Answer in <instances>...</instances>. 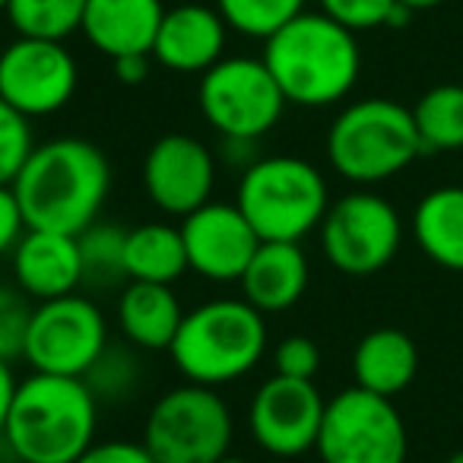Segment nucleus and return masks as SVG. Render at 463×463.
<instances>
[{"mask_svg": "<svg viewBox=\"0 0 463 463\" xmlns=\"http://www.w3.org/2000/svg\"><path fill=\"white\" fill-rule=\"evenodd\" d=\"M14 191L29 229L80 235L99 222L111 191L109 156L90 140L61 137L33 149Z\"/></svg>", "mask_w": 463, "mask_h": 463, "instance_id": "nucleus-1", "label": "nucleus"}, {"mask_svg": "<svg viewBox=\"0 0 463 463\" xmlns=\"http://www.w3.org/2000/svg\"><path fill=\"white\" fill-rule=\"evenodd\" d=\"M99 400L83 378L33 372L10 403L4 444L20 463H73L96 444Z\"/></svg>", "mask_w": 463, "mask_h": 463, "instance_id": "nucleus-2", "label": "nucleus"}, {"mask_svg": "<svg viewBox=\"0 0 463 463\" xmlns=\"http://www.w3.org/2000/svg\"><path fill=\"white\" fill-rule=\"evenodd\" d=\"M264 64L289 105L327 109L353 92L362 54L355 33L305 10L264 42Z\"/></svg>", "mask_w": 463, "mask_h": 463, "instance_id": "nucleus-3", "label": "nucleus"}, {"mask_svg": "<svg viewBox=\"0 0 463 463\" xmlns=\"http://www.w3.org/2000/svg\"><path fill=\"white\" fill-rule=\"evenodd\" d=\"M267 353V321L245 298H213L184 311L168 355L191 384L222 387L245 378Z\"/></svg>", "mask_w": 463, "mask_h": 463, "instance_id": "nucleus-4", "label": "nucleus"}, {"mask_svg": "<svg viewBox=\"0 0 463 463\" xmlns=\"http://www.w3.org/2000/svg\"><path fill=\"white\" fill-rule=\"evenodd\" d=\"M235 206L260 241H302L330 210L324 175L302 156H264L241 172Z\"/></svg>", "mask_w": 463, "mask_h": 463, "instance_id": "nucleus-5", "label": "nucleus"}, {"mask_svg": "<svg viewBox=\"0 0 463 463\" xmlns=\"http://www.w3.org/2000/svg\"><path fill=\"white\" fill-rule=\"evenodd\" d=\"M412 109L391 99H362L334 118L327 130V159L353 184H378L422 156Z\"/></svg>", "mask_w": 463, "mask_h": 463, "instance_id": "nucleus-6", "label": "nucleus"}, {"mask_svg": "<svg viewBox=\"0 0 463 463\" xmlns=\"http://www.w3.org/2000/svg\"><path fill=\"white\" fill-rule=\"evenodd\" d=\"M232 435L229 403L203 384L165 391L143 425V444L156 463H216L229 454Z\"/></svg>", "mask_w": 463, "mask_h": 463, "instance_id": "nucleus-7", "label": "nucleus"}, {"mask_svg": "<svg viewBox=\"0 0 463 463\" xmlns=\"http://www.w3.org/2000/svg\"><path fill=\"white\" fill-rule=\"evenodd\" d=\"M197 105L222 140L254 143L270 134L286 111V96L264 58H222L200 77Z\"/></svg>", "mask_w": 463, "mask_h": 463, "instance_id": "nucleus-8", "label": "nucleus"}, {"mask_svg": "<svg viewBox=\"0 0 463 463\" xmlns=\"http://www.w3.org/2000/svg\"><path fill=\"white\" fill-rule=\"evenodd\" d=\"M406 425L397 406L362 387H346L324 410L321 463H406Z\"/></svg>", "mask_w": 463, "mask_h": 463, "instance_id": "nucleus-9", "label": "nucleus"}, {"mask_svg": "<svg viewBox=\"0 0 463 463\" xmlns=\"http://www.w3.org/2000/svg\"><path fill=\"white\" fill-rule=\"evenodd\" d=\"M109 349V324L99 305L86 296H64L39 302L26 336V355L33 372L86 378Z\"/></svg>", "mask_w": 463, "mask_h": 463, "instance_id": "nucleus-10", "label": "nucleus"}, {"mask_svg": "<svg viewBox=\"0 0 463 463\" xmlns=\"http://www.w3.org/2000/svg\"><path fill=\"white\" fill-rule=\"evenodd\" d=\"M403 222L391 200L372 191H353L330 203L321 222V248L327 260L349 277L384 270L400 251Z\"/></svg>", "mask_w": 463, "mask_h": 463, "instance_id": "nucleus-11", "label": "nucleus"}, {"mask_svg": "<svg viewBox=\"0 0 463 463\" xmlns=\"http://www.w3.org/2000/svg\"><path fill=\"white\" fill-rule=\"evenodd\" d=\"M77 83V61L64 42L16 35L0 52V99L29 121L64 109Z\"/></svg>", "mask_w": 463, "mask_h": 463, "instance_id": "nucleus-12", "label": "nucleus"}, {"mask_svg": "<svg viewBox=\"0 0 463 463\" xmlns=\"http://www.w3.org/2000/svg\"><path fill=\"white\" fill-rule=\"evenodd\" d=\"M321 391L315 381H296L273 374L254 391L248 406V425L251 435L267 454L273 457H302L317 448L324 422Z\"/></svg>", "mask_w": 463, "mask_h": 463, "instance_id": "nucleus-13", "label": "nucleus"}, {"mask_svg": "<svg viewBox=\"0 0 463 463\" xmlns=\"http://www.w3.org/2000/svg\"><path fill=\"white\" fill-rule=\"evenodd\" d=\"M146 197L165 216H191L210 203L216 187V159L210 146L191 134H165L146 149L143 159Z\"/></svg>", "mask_w": 463, "mask_h": 463, "instance_id": "nucleus-14", "label": "nucleus"}, {"mask_svg": "<svg viewBox=\"0 0 463 463\" xmlns=\"http://www.w3.org/2000/svg\"><path fill=\"white\" fill-rule=\"evenodd\" d=\"M187 267L210 283H239L254 251L260 248L258 232L235 203L210 200L181 219Z\"/></svg>", "mask_w": 463, "mask_h": 463, "instance_id": "nucleus-15", "label": "nucleus"}, {"mask_svg": "<svg viewBox=\"0 0 463 463\" xmlns=\"http://www.w3.org/2000/svg\"><path fill=\"white\" fill-rule=\"evenodd\" d=\"M225 35L229 26L216 7L206 4H181L165 10L156 33L153 58L175 73H200L225 58Z\"/></svg>", "mask_w": 463, "mask_h": 463, "instance_id": "nucleus-16", "label": "nucleus"}, {"mask_svg": "<svg viewBox=\"0 0 463 463\" xmlns=\"http://www.w3.org/2000/svg\"><path fill=\"white\" fill-rule=\"evenodd\" d=\"M10 264H14L16 286L39 302L73 296L77 286H83L77 235L29 229L10 254Z\"/></svg>", "mask_w": 463, "mask_h": 463, "instance_id": "nucleus-17", "label": "nucleus"}, {"mask_svg": "<svg viewBox=\"0 0 463 463\" xmlns=\"http://www.w3.org/2000/svg\"><path fill=\"white\" fill-rule=\"evenodd\" d=\"M162 16V0H86L80 33L111 61L124 54H153Z\"/></svg>", "mask_w": 463, "mask_h": 463, "instance_id": "nucleus-18", "label": "nucleus"}, {"mask_svg": "<svg viewBox=\"0 0 463 463\" xmlns=\"http://www.w3.org/2000/svg\"><path fill=\"white\" fill-rule=\"evenodd\" d=\"M239 286L260 315H283L308 289V258L298 241H260Z\"/></svg>", "mask_w": 463, "mask_h": 463, "instance_id": "nucleus-19", "label": "nucleus"}, {"mask_svg": "<svg viewBox=\"0 0 463 463\" xmlns=\"http://www.w3.org/2000/svg\"><path fill=\"white\" fill-rule=\"evenodd\" d=\"M419 372V349L410 334L397 327H378L359 340L353 353L355 387L378 397H397L412 384Z\"/></svg>", "mask_w": 463, "mask_h": 463, "instance_id": "nucleus-20", "label": "nucleus"}, {"mask_svg": "<svg viewBox=\"0 0 463 463\" xmlns=\"http://www.w3.org/2000/svg\"><path fill=\"white\" fill-rule=\"evenodd\" d=\"M184 321L181 298L172 286L162 283H130L118 298V324L130 346L159 353L168 349Z\"/></svg>", "mask_w": 463, "mask_h": 463, "instance_id": "nucleus-21", "label": "nucleus"}, {"mask_svg": "<svg viewBox=\"0 0 463 463\" xmlns=\"http://www.w3.org/2000/svg\"><path fill=\"white\" fill-rule=\"evenodd\" d=\"M412 232L431 264L463 273V187H435L419 200Z\"/></svg>", "mask_w": 463, "mask_h": 463, "instance_id": "nucleus-22", "label": "nucleus"}, {"mask_svg": "<svg viewBox=\"0 0 463 463\" xmlns=\"http://www.w3.org/2000/svg\"><path fill=\"white\" fill-rule=\"evenodd\" d=\"M124 270L130 283H162L172 286L184 277L187 251L181 229L168 222H143L128 229L124 241Z\"/></svg>", "mask_w": 463, "mask_h": 463, "instance_id": "nucleus-23", "label": "nucleus"}, {"mask_svg": "<svg viewBox=\"0 0 463 463\" xmlns=\"http://www.w3.org/2000/svg\"><path fill=\"white\" fill-rule=\"evenodd\" d=\"M425 153L463 149V86L441 83L429 90L412 109Z\"/></svg>", "mask_w": 463, "mask_h": 463, "instance_id": "nucleus-24", "label": "nucleus"}, {"mask_svg": "<svg viewBox=\"0 0 463 463\" xmlns=\"http://www.w3.org/2000/svg\"><path fill=\"white\" fill-rule=\"evenodd\" d=\"M86 0H10L7 20L16 35L26 39H52L64 42L80 33Z\"/></svg>", "mask_w": 463, "mask_h": 463, "instance_id": "nucleus-25", "label": "nucleus"}, {"mask_svg": "<svg viewBox=\"0 0 463 463\" xmlns=\"http://www.w3.org/2000/svg\"><path fill=\"white\" fill-rule=\"evenodd\" d=\"M124 241H128V229H121L115 222H102V219L92 222L86 232H80L77 245L86 286L111 289L121 279H128V270H124Z\"/></svg>", "mask_w": 463, "mask_h": 463, "instance_id": "nucleus-26", "label": "nucleus"}, {"mask_svg": "<svg viewBox=\"0 0 463 463\" xmlns=\"http://www.w3.org/2000/svg\"><path fill=\"white\" fill-rule=\"evenodd\" d=\"M305 4L308 0H216V10L232 33L267 42L286 23L305 14Z\"/></svg>", "mask_w": 463, "mask_h": 463, "instance_id": "nucleus-27", "label": "nucleus"}, {"mask_svg": "<svg viewBox=\"0 0 463 463\" xmlns=\"http://www.w3.org/2000/svg\"><path fill=\"white\" fill-rule=\"evenodd\" d=\"M86 384L96 393L99 403H115V400H124L137 391L140 384V365H137V355L130 349L111 346L102 353V359L86 372Z\"/></svg>", "mask_w": 463, "mask_h": 463, "instance_id": "nucleus-28", "label": "nucleus"}, {"mask_svg": "<svg viewBox=\"0 0 463 463\" xmlns=\"http://www.w3.org/2000/svg\"><path fill=\"white\" fill-rule=\"evenodd\" d=\"M33 311V302L20 286H0V359L10 365L26 355Z\"/></svg>", "mask_w": 463, "mask_h": 463, "instance_id": "nucleus-29", "label": "nucleus"}, {"mask_svg": "<svg viewBox=\"0 0 463 463\" xmlns=\"http://www.w3.org/2000/svg\"><path fill=\"white\" fill-rule=\"evenodd\" d=\"M33 124L0 99V184H14L33 156Z\"/></svg>", "mask_w": 463, "mask_h": 463, "instance_id": "nucleus-30", "label": "nucleus"}, {"mask_svg": "<svg viewBox=\"0 0 463 463\" xmlns=\"http://www.w3.org/2000/svg\"><path fill=\"white\" fill-rule=\"evenodd\" d=\"M393 4L397 0H317L321 14L330 16L334 23H340V26H346L349 33L384 26Z\"/></svg>", "mask_w": 463, "mask_h": 463, "instance_id": "nucleus-31", "label": "nucleus"}, {"mask_svg": "<svg viewBox=\"0 0 463 463\" xmlns=\"http://www.w3.org/2000/svg\"><path fill=\"white\" fill-rule=\"evenodd\" d=\"M273 368L283 378L315 381L317 368H321V349L311 336H286L273 353Z\"/></svg>", "mask_w": 463, "mask_h": 463, "instance_id": "nucleus-32", "label": "nucleus"}, {"mask_svg": "<svg viewBox=\"0 0 463 463\" xmlns=\"http://www.w3.org/2000/svg\"><path fill=\"white\" fill-rule=\"evenodd\" d=\"M29 232L26 216H23L20 197H16L14 184H0V258L14 254L20 239Z\"/></svg>", "mask_w": 463, "mask_h": 463, "instance_id": "nucleus-33", "label": "nucleus"}, {"mask_svg": "<svg viewBox=\"0 0 463 463\" xmlns=\"http://www.w3.org/2000/svg\"><path fill=\"white\" fill-rule=\"evenodd\" d=\"M73 463H156L143 441H96L86 448Z\"/></svg>", "mask_w": 463, "mask_h": 463, "instance_id": "nucleus-34", "label": "nucleus"}, {"mask_svg": "<svg viewBox=\"0 0 463 463\" xmlns=\"http://www.w3.org/2000/svg\"><path fill=\"white\" fill-rule=\"evenodd\" d=\"M115 80L124 86H140L149 73V54H124V58L111 61Z\"/></svg>", "mask_w": 463, "mask_h": 463, "instance_id": "nucleus-35", "label": "nucleus"}, {"mask_svg": "<svg viewBox=\"0 0 463 463\" xmlns=\"http://www.w3.org/2000/svg\"><path fill=\"white\" fill-rule=\"evenodd\" d=\"M16 387H20V381L14 374V365L0 359V435H4V425H7V412L16 397Z\"/></svg>", "mask_w": 463, "mask_h": 463, "instance_id": "nucleus-36", "label": "nucleus"}, {"mask_svg": "<svg viewBox=\"0 0 463 463\" xmlns=\"http://www.w3.org/2000/svg\"><path fill=\"white\" fill-rule=\"evenodd\" d=\"M410 20H412V10H410V7H403V4H393V10L387 14V23H384V26H387V29H403Z\"/></svg>", "mask_w": 463, "mask_h": 463, "instance_id": "nucleus-37", "label": "nucleus"}, {"mask_svg": "<svg viewBox=\"0 0 463 463\" xmlns=\"http://www.w3.org/2000/svg\"><path fill=\"white\" fill-rule=\"evenodd\" d=\"M397 4H403V7H410L412 14H419V10H435V7H441L444 0H397Z\"/></svg>", "mask_w": 463, "mask_h": 463, "instance_id": "nucleus-38", "label": "nucleus"}, {"mask_svg": "<svg viewBox=\"0 0 463 463\" xmlns=\"http://www.w3.org/2000/svg\"><path fill=\"white\" fill-rule=\"evenodd\" d=\"M216 463H251V460H245V457H232V454H225L222 460H216Z\"/></svg>", "mask_w": 463, "mask_h": 463, "instance_id": "nucleus-39", "label": "nucleus"}, {"mask_svg": "<svg viewBox=\"0 0 463 463\" xmlns=\"http://www.w3.org/2000/svg\"><path fill=\"white\" fill-rule=\"evenodd\" d=\"M444 463H463V448H460V450H454V454H450Z\"/></svg>", "mask_w": 463, "mask_h": 463, "instance_id": "nucleus-40", "label": "nucleus"}, {"mask_svg": "<svg viewBox=\"0 0 463 463\" xmlns=\"http://www.w3.org/2000/svg\"><path fill=\"white\" fill-rule=\"evenodd\" d=\"M7 4H10V0H0V14H4V10H7Z\"/></svg>", "mask_w": 463, "mask_h": 463, "instance_id": "nucleus-41", "label": "nucleus"}]
</instances>
